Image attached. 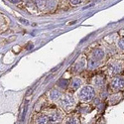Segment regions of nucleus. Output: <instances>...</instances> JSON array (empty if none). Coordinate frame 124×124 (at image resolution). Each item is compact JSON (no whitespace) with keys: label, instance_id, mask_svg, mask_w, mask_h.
Wrapping results in <instances>:
<instances>
[{"label":"nucleus","instance_id":"f257e3e1","mask_svg":"<svg viewBox=\"0 0 124 124\" xmlns=\"http://www.w3.org/2000/svg\"><path fill=\"white\" fill-rule=\"evenodd\" d=\"M94 89L93 87H91L89 85H86L85 87H82L79 92H78V98L79 100L84 101V102H87L89 100H91L94 96Z\"/></svg>","mask_w":124,"mask_h":124},{"label":"nucleus","instance_id":"f03ea898","mask_svg":"<svg viewBox=\"0 0 124 124\" xmlns=\"http://www.w3.org/2000/svg\"><path fill=\"white\" fill-rule=\"evenodd\" d=\"M61 120V113L55 111L53 113H49V114H43L39 116L37 119V123H54Z\"/></svg>","mask_w":124,"mask_h":124},{"label":"nucleus","instance_id":"7ed1b4c3","mask_svg":"<svg viewBox=\"0 0 124 124\" xmlns=\"http://www.w3.org/2000/svg\"><path fill=\"white\" fill-rule=\"evenodd\" d=\"M60 104L63 108L68 110L73 108L75 105L74 96L71 94H65L64 96H62V98H60Z\"/></svg>","mask_w":124,"mask_h":124},{"label":"nucleus","instance_id":"20e7f679","mask_svg":"<svg viewBox=\"0 0 124 124\" xmlns=\"http://www.w3.org/2000/svg\"><path fill=\"white\" fill-rule=\"evenodd\" d=\"M111 87L114 90H121L124 88V78H115L110 82Z\"/></svg>","mask_w":124,"mask_h":124},{"label":"nucleus","instance_id":"39448f33","mask_svg":"<svg viewBox=\"0 0 124 124\" xmlns=\"http://www.w3.org/2000/svg\"><path fill=\"white\" fill-rule=\"evenodd\" d=\"M109 70L111 71L112 74H118L122 70L123 67H122V64L121 63H118V62H114V63H112L109 65L108 67Z\"/></svg>","mask_w":124,"mask_h":124},{"label":"nucleus","instance_id":"423d86ee","mask_svg":"<svg viewBox=\"0 0 124 124\" xmlns=\"http://www.w3.org/2000/svg\"><path fill=\"white\" fill-rule=\"evenodd\" d=\"M103 57H104V51L103 50L96 49L92 53V59H94L96 61H100L101 59H103Z\"/></svg>","mask_w":124,"mask_h":124},{"label":"nucleus","instance_id":"0eeeda50","mask_svg":"<svg viewBox=\"0 0 124 124\" xmlns=\"http://www.w3.org/2000/svg\"><path fill=\"white\" fill-rule=\"evenodd\" d=\"M61 95H62L61 91L58 90V89H56V88L52 89L50 91V93H49V96H50V98L52 100H58V99H60L61 98Z\"/></svg>","mask_w":124,"mask_h":124},{"label":"nucleus","instance_id":"6e6552de","mask_svg":"<svg viewBox=\"0 0 124 124\" xmlns=\"http://www.w3.org/2000/svg\"><path fill=\"white\" fill-rule=\"evenodd\" d=\"M81 85V79L78 78H75L71 79V82H70V88L73 90H77L79 88V86Z\"/></svg>","mask_w":124,"mask_h":124},{"label":"nucleus","instance_id":"1a4fd4ad","mask_svg":"<svg viewBox=\"0 0 124 124\" xmlns=\"http://www.w3.org/2000/svg\"><path fill=\"white\" fill-rule=\"evenodd\" d=\"M85 65H86V63H85V58H81V59L78 60L77 63L75 64V70H78H78H81L82 69L85 67Z\"/></svg>","mask_w":124,"mask_h":124},{"label":"nucleus","instance_id":"9d476101","mask_svg":"<svg viewBox=\"0 0 124 124\" xmlns=\"http://www.w3.org/2000/svg\"><path fill=\"white\" fill-rule=\"evenodd\" d=\"M93 81H94V84H95L96 85H98V86H101V85H104V79H103L102 78H99V77H96V78L93 79Z\"/></svg>","mask_w":124,"mask_h":124},{"label":"nucleus","instance_id":"9b49d317","mask_svg":"<svg viewBox=\"0 0 124 124\" xmlns=\"http://www.w3.org/2000/svg\"><path fill=\"white\" fill-rule=\"evenodd\" d=\"M97 62H96V60H94V59H91L89 62H88V67L89 68H96L97 67Z\"/></svg>","mask_w":124,"mask_h":124},{"label":"nucleus","instance_id":"f8f14e48","mask_svg":"<svg viewBox=\"0 0 124 124\" xmlns=\"http://www.w3.org/2000/svg\"><path fill=\"white\" fill-rule=\"evenodd\" d=\"M118 47H119L121 50H124V38H121V39L118 41Z\"/></svg>","mask_w":124,"mask_h":124},{"label":"nucleus","instance_id":"ddd939ff","mask_svg":"<svg viewBox=\"0 0 124 124\" xmlns=\"http://www.w3.org/2000/svg\"><path fill=\"white\" fill-rule=\"evenodd\" d=\"M81 1H82V0H70V3L73 4V5H78V4H79Z\"/></svg>","mask_w":124,"mask_h":124},{"label":"nucleus","instance_id":"4468645a","mask_svg":"<svg viewBox=\"0 0 124 124\" xmlns=\"http://www.w3.org/2000/svg\"><path fill=\"white\" fill-rule=\"evenodd\" d=\"M67 123H78V121H77V119H75V118H71V119H70Z\"/></svg>","mask_w":124,"mask_h":124},{"label":"nucleus","instance_id":"2eb2a0df","mask_svg":"<svg viewBox=\"0 0 124 124\" xmlns=\"http://www.w3.org/2000/svg\"><path fill=\"white\" fill-rule=\"evenodd\" d=\"M44 2H45L44 0H38V1H37V4H38V5H41V6H42V5L44 4Z\"/></svg>","mask_w":124,"mask_h":124},{"label":"nucleus","instance_id":"dca6fc26","mask_svg":"<svg viewBox=\"0 0 124 124\" xmlns=\"http://www.w3.org/2000/svg\"><path fill=\"white\" fill-rule=\"evenodd\" d=\"M10 1H11L12 3H19L21 0H10Z\"/></svg>","mask_w":124,"mask_h":124}]
</instances>
